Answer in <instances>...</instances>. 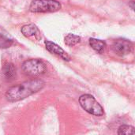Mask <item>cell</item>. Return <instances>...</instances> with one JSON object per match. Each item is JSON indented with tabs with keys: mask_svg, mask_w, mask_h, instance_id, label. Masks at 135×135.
I'll list each match as a JSON object with an SVG mask.
<instances>
[{
	"mask_svg": "<svg viewBox=\"0 0 135 135\" xmlns=\"http://www.w3.org/2000/svg\"><path fill=\"white\" fill-rule=\"evenodd\" d=\"M45 85L41 79H32L13 86L6 93V98L9 102H17L40 91Z\"/></svg>",
	"mask_w": 135,
	"mask_h": 135,
	"instance_id": "obj_1",
	"label": "cell"
},
{
	"mask_svg": "<svg viewBox=\"0 0 135 135\" xmlns=\"http://www.w3.org/2000/svg\"><path fill=\"white\" fill-rule=\"evenodd\" d=\"M79 103L81 108L91 115L102 116L104 113L102 106L96 100L94 97L90 94H84L81 96L79 98Z\"/></svg>",
	"mask_w": 135,
	"mask_h": 135,
	"instance_id": "obj_2",
	"label": "cell"
},
{
	"mask_svg": "<svg viewBox=\"0 0 135 135\" xmlns=\"http://www.w3.org/2000/svg\"><path fill=\"white\" fill-rule=\"evenodd\" d=\"M61 7V4L56 0H34L30 5L29 10L32 13H49L56 12Z\"/></svg>",
	"mask_w": 135,
	"mask_h": 135,
	"instance_id": "obj_3",
	"label": "cell"
},
{
	"mask_svg": "<svg viewBox=\"0 0 135 135\" xmlns=\"http://www.w3.org/2000/svg\"><path fill=\"white\" fill-rule=\"evenodd\" d=\"M22 70L25 74L31 77L43 75L47 71L46 65L40 59H29L23 62Z\"/></svg>",
	"mask_w": 135,
	"mask_h": 135,
	"instance_id": "obj_4",
	"label": "cell"
},
{
	"mask_svg": "<svg viewBox=\"0 0 135 135\" xmlns=\"http://www.w3.org/2000/svg\"><path fill=\"white\" fill-rule=\"evenodd\" d=\"M133 44L132 43L126 39H118L115 40L112 44L113 51L120 56H124L130 54L132 51Z\"/></svg>",
	"mask_w": 135,
	"mask_h": 135,
	"instance_id": "obj_5",
	"label": "cell"
},
{
	"mask_svg": "<svg viewBox=\"0 0 135 135\" xmlns=\"http://www.w3.org/2000/svg\"><path fill=\"white\" fill-rule=\"evenodd\" d=\"M44 44H45L47 50L49 52L59 56L60 58H62L65 61H70V57L68 55V54L61 47H59L56 44H55L51 41H49V40H46L44 42Z\"/></svg>",
	"mask_w": 135,
	"mask_h": 135,
	"instance_id": "obj_6",
	"label": "cell"
},
{
	"mask_svg": "<svg viewBox=\"0 0 135 135\" xmlns=\"http://www.w3.org/2000/svg\"><path fill=\"white\" fill-rule=\"evenodd\" d=\"M89 45L91 47L99 54H103L107 47L106 43L101 40H97L95 38L89 39Z\"/></svg>",
	"mask_w": 135,
	"mask_h": 135,
	"instance_id": "obj_7",
	"label": "cell"
},
{
	"mask_svg": "<svg viewBox=\"0 0 135 135\" xmlns=\"http://www.w3.org/2000/svg\"><path fill=\"white\" fill-rule=\"evenodd\" d=\"M21 33L26 37H30V36H35L39 32L37 26L34 24H28V25H24L21 28Z\"/></svg>",
	"mask_w": 135,
	"mask_h": 135,
	"instance_id": "obj_8",
	"label": "cell"
},
{
	"mask_svg": "<svg viewBox=\"0 0 135 135\" xmlns=\"http://www.w3.org/2000/svg\"><path fill=\"white\" fill-rule=\"evenodd\" d=\"M64 41H65L66 45L69 47H73L81 42V37L79 36L70 33L67 36H66Z\"/></svg>",
	"mask_w": 135,
	"mask_h": 135,
	"instance_id": "obj_9",
	"label": "cell"
},
{
	"mask_svg": "<svg viewBox=\"0 0 135 135\" xmlns=\"http://www.w3.org/2000/svg\"><path fill=\"white\" fill-rule=\"evenodd\" d=\"M118 134H134V127L128 125H123L118 130Z\"/></svg>",
	"mask_w": 135,
	"mask_h": 135,
	"instance_id": "obj_10",
	"label": "cell"
},
{
	"mask_svg": "<svg viewBox=\"0 0 135 135\" xmlns=\"http://www.w3.org/2000/svg\"><path fill=\"white\" fill-rule=\"evenodd\" d=\"M15 72H16V70H15V68H14L13 64H7V65L5 66V67H4V74H5L6 78L9 79V78H13L15 74H16Z\"/></svg>",
	"mask_w": 135,
	"mask_h": 135,
	"instance_id": "obj_11",
	"label": "cell"
},
{
	"mask_svg": "<svg viewBox=\"0 0 135 135\" xmlns=\"http://www.w3.org/2000/svg\"><path fill=\"white\" fill-rule=\"evenodd\" d=\"M129 5H130V6H131V8H132L133 9H134V1H131V2L129 3Z\"/></svg>",
	"mask_w": 135,
	"mask_h": 135,
	"instance_id": "obj_12",
	"label": "cell"
}]
</instances>
